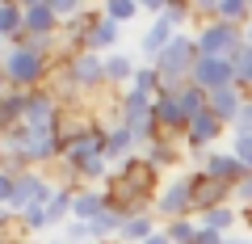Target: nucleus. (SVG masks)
Listing matches in <instances>:
<instances>
[{
  "instance_id": "obj_9",
  "label": "nucleus",
  "mask_w": 252,
  "mask_h": 244,
  "mask_svg": "<svg viewBox=\"0 0 252 244\" xmlns=\"http://www.w3.org/2000/svg\"><path fill=\"white\" fill-rule=\"evenodd\" d=\"M202 173H206L210 181H223V185H240V181L248 177V169L231 156V147H227V152H210L206 160H202Z\"/></svg>"
},
{
  "instance_id": "obj_10",
  "label": "nucleus",
  "mask_w": 252,
  "mask_h": 244,
  "mask_svg": "<svg viewBox=\"0 0 252 244\" xmlns=\"http://www.w3.org/2000/svg\"><path fill=\"white\" fill-rule=\"evenodd\" d=\"M63 30V21L55 17L51 0H34V4H26V34L30 38H55Z\"/></svg>"
},
{
  "instance_id": "obj_11",
  "label": "nucleus",
  "mask_w": 252,
  "mask_h": 244,
  "mask_svg": "<svg viewBox=\"0 0 252 244\" xmlns=\"http://www.w3.org/2000/svg\"><path fill=\"white\" fill-rule=\"evenodd\" d=\"M118 38H122V26L118 21H109L105 13H101L97 21H93V30H89V38H84V51H93V55H114L118 51Z\"/></svg>"
},
{
  "instance_id": "obj_24",
  "label": "nucleus",
  "mask_w": 252,
  "mask_h": 244,
  "mask_svg": "<svg viewBox=\"0 0 252 244\" xmlns=\"http://www.w3.org/2000/svg\"><path fill=\"white\" fill-rule=\"evenodd\" d=\"M231 156L252 173V135H235V131H231Z\"/></svg>"
},
{
  "instance_id": "obj_8",
  "label": "nucleus",
  "mask_w": 252,
  "mask_h": 244,
  "mask_svg": "<svg viewBox=\"0 0 252 244\" xmlns=\"http://www.w3.org/2000/svg\"><path fill=\"white\" fill-rule=\"evenodd\" d=\"M223 135H231V127H227L223 118H215V114L206 109V114H198L193 122H189V131H185V147L202 152V147H210L215 139H223Z\"/></svg>"
},
{
  "instance_id": "obj_5",
  "label": "nucleus",
  "mask_w": 252,
  "mask_h": 244,
  "mask_svg": "<svg viewBox=\"0 0 252 244\" xmlns=\"http://www.w3.org/2000/svg\"><path fill=\"white\" fill-rule=\"evenodd\" d=\"M189 84H198L202 93L231 89V84H235V64H231V59H206V55H202L198 64H193V76H189Z\"/></svg>"
},
{
  "instance_id": "obj_26",
  "label": "nucleus",
  "mask_w": 252,
  "mask_h": 244,
  "mask_svg": "<svg viewBox=\"0 0 252 244\" xmlns=\"http://www.w3.org/2000/svg\"><path fill=\"white\" fill-rule=\"evenodd\" d=\"M13 194H17V177H9V173L0 169V202L9 207V202H13Z\"/></svg>"
},
{
  "instance_id": "obj_6",
  "label": "nucleus",
  "mask_w": 252,
  "mask_h": 244,
  "mask_svg": "<svg viewBox=\"0 0 252 244\" xmlns=\"http://www.w3.org/2000/svg\"><path fill=\"white\" fill-rule=\"evenodd\" d=\"M177 34H181V30L172 26L168 17H152V21H147V30L139 34V55H143L147 64H156V59L172 46V38H177Z\"/></svg>"
},
{
  "instance_id": "obj_13",
  "label": "nucleus",
  "mask_w": 252,
  "mask_h": 244,
  "mask_svg": "<svg viewBox=\"0 0 252 244\" xmlns=\"http://www.w3.org/2000/svg\"><path fill=\"white\" fill-rule=\"evenodd\" d=\"M244 101H248V93L240 89V84H231V89H219V93H210V114L215 118H223L227 127H231L235 118H240V109H244Z\"/></svg>"
},
{
  "instance_id": "obj_15",
  "label": "nucleus",
  "mask_w": 252,
  "mask_h": 244,
  "mask_svg": "<svg viewBox=\"0 0 252 244\" xmlns=\"http://www.w3.org/2000/svg\"><path fill=\"white\" fill-rule=\"evenodd\" d=\"M63 152H67V143L59 139V131H51V135H34L30 147H26L30 164H51V160H59Z\"/></svg>"
},
{
  "instance_id": "obj_2",
  "label": "nucleus",
  "mask_w": 252,
  "mask_h": 244,
  "mask_svg": "<svg viewBox=\"0 0 252 244\" xmlns=\"http://www.w3.org/2000/svg\"><path fill=\"white\" fill-rule=\"evenodd\" d=\"M193 38H198V55H206V59H231L248 46V38H244L240 26H227V21H206V26L193 30Z\"/></svg>"
},
{
  "instance_id": "obj_12",
  "label": "nucleus",
  "mask_w": 252,
  "mask_h": 244,
  "mask_svg": "<svg viewBox=\"0 0 252 244\" xmlns=\"http://www.w3.org/2000/svg\"><path fill=\"white\" fill-rule=\"evenodd\" d=\"M135 72H139L135 55H126V51L105 55V84L109 89H130V84H135Z\"/></svg>"
},
{
  "instance_id": "obj_17",
  "label": "nucleus",
  "mask_w": 252,
  "mask_h": 244,
  "mask_svg": "<svg viewBox=\"0 0 252 244\" xmlns=\"http://www.w3.org/2000/svg\"><path fill=\"white\" fill-rule=\"evenodd\" d=\"M235 219H240V207L227 202V207H215V210H206V215H198V223L210 227V232H219V236H227L235 227Z\"/></svg>"
},
{
  "instance_id": "obj_19",
  "label": "nucleus",
  "mask_w": 252,
  "mask_h": 244,
  "mask_svg": "<svg viewBox=\"0 0 252 244\" xmlns=\"http://www.w3.org/2000/svg\"><path fill=\"white\" fill-rule=\"evenodd\" d=\"M164 232H168L172 244H198L202 223H198V219H172V223H164Z\"/></svg>"
},
{
  "instance_id": "obj_25",
  "label": "nucleus",
  "mask_w": 252,
  "mask_h": 244,
  "mask_svg": "<svg viewBox=\"0 0 252 244\" xmlns=\"http://www.w3.org/2000/svg\"><path fill=\"white\" fill-rule=\"evenodd\" d=\"M231 131L235 135H252V97L244 101V109H240V118L231 122Z\"/></svg>"
},
{
  "instance_id": "obj_7",
  "label": "nucleus",
  "mask_w": 252,
  "mask_h": 244,
  "mask_svg": "<svg viewBox=\"0 0 252 244\" xmlns=\"http://www.w3.org/2000/svg\"><path fill=\"white\" fill-rule=\"evenodd\" d=\"M156 127H160L164 139H177V135L189 131V118H185V109H181L177 93H160V97H156Z\"/></svg>"
},
{
  "instance_id": "obj_21",
  "label": "nucleus",
  "mask_w": 252,
  "mask_h": 244,
  "mask_svg": "<svg viewBox=\"0 0 252 244\" xmlns=\"http://www.w3.org/2000/svg\"><path fill=\"white\" fill-rule=\"evenodd\" d=\"M235 84H240V89L252 97V42L235 55Z\"/></svg>"
},
{
  "instance_id": "obj_18",
  "label": "nucleus",
  "mask_w": 252,
  "mask_h": 244,
  "mask_svg": "<svg viewBox=\"0 0 252 244\" xmlns=\"http://www.w3.org/2000/svg\"><path fill=\"white\" fill-rule=\"evenodd\" d=\"M152 232H156V215H135V219H126V223H122L118 244H143Z\"/></svg>"
},
{
  "instance_id": "obj_27",
  "label": "nucleus",
  "mask_w": 252,
  "mask_h": 244,
  "mask_svg": "<svg viewBox=\"0 0 252 244\" xmlns=\"http://www.w3.org/2000/svg\"><path fill=\"white\" fill-rule=\"evenodd\" d=\"M143 244H172V240H168V232H164V227H156V232H152V236H147V240H143Z\"/></svg>"
},
{
  "instance_id": "obj_31",
  "label": "nucleus",
  "mask_w": 252,
  "mask_h": 244,
  "mask_svg": "<svg viewBox=\"0 0 252 244\" xmlns=\"http://www.w3.org/2000/svg\"><path fill=\"white\" fill-rule=\"evenodd\" d=\"M46 244H67V240H63V236H55V240H46Z\"/></svg>"
},
{
  "instance_id": "obj_4",
  "label": "nucleus",
  "mask_w": 252,
  "mask_h": 244,
  "mask_svg": "<svg viewBox=\"0 0 252 244\" xmlns=\"http://www.w3.org/2000/svg\"><path fill=\"white\" fill-rule=\"evenodd\" d=\"M67 72H72L76 89L80 93H97V89H109L105 84V55H93V51H80L67 59Z\"/></svg>"
},
{
  "instance_id": "obj_20",
  "label": "nucleus",
  "mask_w": 252,
  "mask_h": 244,
  "mask_svg": "<svg viewBox=\"0 0 252 244\" xmlns=\"http://www.w3.org/2000/svg\"><path fill=\"white\" fill-rule=\"evenodd\" d=\"M101 13H105L109 21H118V26H126V21H135V17H139L143 9H139L135 0H109V4H105Z\"/></svg>"
},
{
  "instance_id": "obj_28",
  "label": "nucleus",
  "mask_w": 252,
  "mask_h": 244,
  "mask_svg": "<svg viewBox=\"0 0 252 244\" xmlns=\"http://www.w3.org/2000/svg\"><path fill=\"white\" fill-rule=\"evenodd\" d=\"M4 93H13V84H9V76H4V68H0V97Z\"/></svg>"
},
{
  "instance_id": "obj_3",
  "label": "nucleus",
  "mask_w": 252,
  "mask_h": 244,
  "mask_svg": "<svg viewBox=\"0 0 252 244\" xmlns=\"http://www.w3.org/2000/svg\"><path fill=\"white\" fill-rule=\"evenodd\" d=\"M193 181H198V169H189V173H177V177L164 185L160 194H156V215L160 219H189V210H193Z\"/></svg>"
},
{
  "instance_id": "obj_22",
  "label": "nucleus",
  "mask_w": 252,
  "mask_h": 244,
  "mask_svg": "<svg viewBox=\"0 0 252 244\" xmlns=\"http://www.w3.org/2000/svg\"><path fill=\"white\" fill-rule=\"evenodd\" d=\"M63 240H67V244H97V227H93V223H76V219H72V223L63 227Z\"/></svg>"
},
{
  "instance_id": "obj_23",
  "label": "nucleus",
  "mask_w": 252,
  "mask_h": 244,
  "mask_svg": "<svg viewBox=\"0 0 252 244\" xmlns=\"http://www.w3.org/2000/svg\"><path fill=\"white\" fill-rule=\"evenodd\" d=\"M21 227H26V232H51V215H46V207L21 210Z\"/></svg>"
},
{
  "instance_id": "obj_14",
  "label": "nucleus",
  "mask_w": 252,
  "mask_h": 244,
  "mask_svg": "<svg viewBox=\"0 0 252 244\" xmlns=\"http://www.w3.org/2000/svg\"><path fill=\"white\" fill-rule=\"evenodd\" d=\"M72 207H76V185H63V181H55L51 198H46L51 227H67V223H72Z\"/></svg>"
},
{
  "instance_id": "obj_16",
  "label": "nucleus",
  "mask_w": 252,
  "mask_h": 244,
  "mask_svg": "<svg viewBox=\"0 0 252 244\" xmlns=\"http://www.w3.org/2000/svg\"><path fill=\"white\" fill-rule=\"evenodd\" d=\"M139 156H143V160L152 164L156 173H160V169H172V164H177L181 147H177V139H152V143H147Z\"/></svg>"
},
{
  "instance_id": "obj_29",
  "label": "nucleus",
  "mask_w": 252,
  "mask_h": 244,
  "mask_svg": "<svg viewBox=\"0 0 252 244\" xmlns=\"http://www.w3.org/2000/svg\"><path fill=\"white\" fill-rule=\"evenodd\" d=\"M227 244H252V236H227Z\"/></svg>"
},
{
  "instance_id": "obj_32",
  "label": "nucleus",
  "mask_w": 252,
  "mask_h": 244,
  "mask_svg": "<svg viewBox=\"0 0 252 244\" xmlns=\"http://www.w3.org/2000/svg\"><path fill=\"white\" fill-rule=\"evenodd\" d=\"M0 4H4V0H0Z\"/></svg>"
},
{
  "instance_id": "obj_1",
  "label": "nucleus",
  "mask_w": 252,
  "mask_h": 244,
  "mask_svg": "<svg viewBox=\"0 0 252 244\" xmlns=\"http://www.w3.org/2000/svg\"><path fill=\"white\" fill-rule=\"evenodd\" d=\"M4 76H9L13 89H26L34 93L38 84L46 80V72H55L51 68V55H38L34 46H9V55H4Z\"/></svg>"
},
{
  "instance_id": "obj_30",
  "label": "nucleus",
  "mask_w": 252,
  "mask_h": 244,
  "mask_svg": "<svg viewBox=\"0 0 252 244\" xmlns=\"http://www.w3.org/2000/svg\"><path fill=\"white\" fill-rule=\"evenodd\" d=\"M244 38H248V42H252V21H248V26H244Z\"/></svg>"
}]
</instances>
